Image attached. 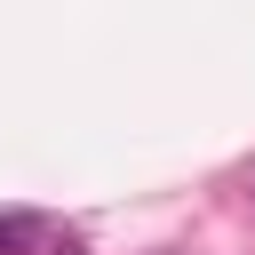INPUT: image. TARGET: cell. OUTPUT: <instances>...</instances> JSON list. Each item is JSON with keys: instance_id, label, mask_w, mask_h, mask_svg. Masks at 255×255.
<instances>
[{"instance_id": "6da1fadb", "label": "cell", "mask_w": 255, "mask_h": 255, "mask_svg": "<svg viewBox=\"0 0 255 255\" xmlns=\"http://www.w3.org/2000/svg\"><path fill=\"white\" fill-rule=\"evenodd\" d=\"M32 247H40V215L32 207H8L0 215V255H32Z\"/></svg>"}, {"instance_id": "7a4b0ae2", "label": "cell", "mask_w": 255, "mask_h": 255, "mask_svg": "<svg viewBox=\"0 0 255 255\" xmlns=\"http://www.w3.org/2000/svg\"><path fill=\"white\" fill-rule=\"evenodd\" d=\"M48 255H88V247H80V239H64V247H48Z\"/></svg>"}]
</instances>
